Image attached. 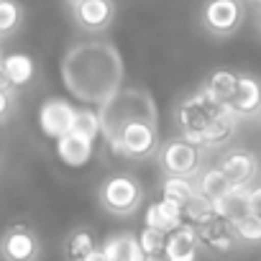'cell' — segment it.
Returning <instances> with one entry per match:
<instances>
[{
    "instance_id": "obj_1",
    "label": "cell",
    "mask_w": 261,
    "mask_h": 261,
    "mask_svg": "<svg viewBox=\"0 0 261 261\" xmlns=\"http://www.w3.org/2000/svg\"><path fill=\"white\" fill-rule=\"evenodd\" d=\"M62 77L67 90L85 105L97 110L120 90L123 62L120 54L102 41L77 44L62 59Z\"/></svg>"
},
{
    "instance_id": "obj_2",
    "label": "cell",
    "mask_w": 261,
    "mask_h": 261,
    "mask_svg": "<svg viewBox=\"0 0 261 261\" xmlns=\"http://www.w3.org/2000/svg\"><path fill=\"white\" fill-rule=\"evenodd\" d=\"M97 113H100V120H102V136L105 139L115 136L125 123H134V120L156 123L154 100L141 87H120Z\"/></svg>"
},
{
    "instance_id": "obj_3",
    "label": "cell",
    "mask_w": 261,
    "mask_h": 261,
    "mask_svg": "<svg viewBox=\"0 0 261 261\" xmlns=\"http://www.w3.org/2000/svg\"><path fill=\"white\" fill-rule=\"evenodd\" d=\"M225 110H228V105L218 102L202 87L200 92H195L192 97H187L179 105V110H177V123H179V130H182V139L190 141V144H195V146H202V134H205L207 123L215 115L225 113Z\"/></svg>"
},
{
    "instance_id": "obj_4",
    "label": "cell",
    "mask_w": 261,
    "mask_h": 261,
    "mask_svg": "<svg viewBox=\"0 0 261 261\" xmlns=\"http://www.w3.org/2000/svg\"><path fill=\"white\" fill-rule=\"evenodd\" d=\"M97 200H100V205L110 215L128 218V215H134L139 210V205L144 200V190H141L136 177H130V174H113V177H108L100 185Z\"/></svg>"
},
{
    "instance_id": "obj_5",
    "label": "cell",
    "mask_w": 261,
    "mask_h": 261,
    "mask_svg": "<svg viewBox=\"0 0 261 261\" xmlns=\"http://www.w3.org/2000/svg\"><path fill=\"white\" fill-rule=\"evenodd\" d=\"M74 115H77V105L69 102L67 97H46L39 108V128L46 139L59 141L62 136L72 134Z\"/></svg>"
},
{
    "instance_id": "obj_6",
    "label": "cell",
    "mask_w": 261,
    "mask_h": 261,
    "mask_svg": "<svg viewBox=\"0 0 261 261\" xmlns=\"http://www.w3.org/2000/svg\"><path fill=\"white\" fill-rule=\"evenodd\" d=\"M200 146L185 139H174L159 151V164L167 172V177H195L200 172Z\"/></svg>"
},
{
    "instance_id": "obj_7",
    "label": "cell",
    "mask_w": 261,
    "mask_h": 261,
    "mask_svg": "<svg viewBox=\"0 0 261 261\" xmlns=\"http://www.w3.org/2000/svg\"><path fill=\"white\" fill-rule=\"evenodd\" d=\"M115 136H118L120 144H123L125 159H149V156L156 154V149H159L156 123H146V120L125 123Z\"/></svg>"
},
{
    "instance_id": "obj_8",
    "label": "cell",
    "mask_w": 261,
    "mask_h": 261,
    "mask_svg": "<svg viewBox=\"0 0 261 261\" xmlns=\"http://www.w3.org/2000/svg\"><path fill=\"white\" fill-rule=\"evenodd\" d=\"M243 23L241 0H207L202 8V26L215 36H230Z\"/></svg>"
},
{
    "instance_id": "obj_9",
    "label": "cell",
    "mask_w": 261,
    "mask_h": 261,
    "mask_svg": "<svg viewBox=\"0 0 261 261\" xmlns=\"http://www.w3.org/2000/svg\"><path fill=\"white\" fill-rule=\"evenodd\" d=\"M0 256L6 261H39L41 243L29 225H13L0 238Z\"/></svg>"
},
{
    "instance_id": "obj_10",
    "label": "cell",
    "mask_w": 261,
    "mask_h": 261,
    "mask_svg": "<svg viewBox=\"0 0 261 261\" xmlns=\"http://www.w3.org/2000/svg\"><path fill=\"white\" fill-rule=\"evenodd\" d=\"M197 238H200V246L207 248L210 253H218V256H225V253H233L236 246H238V236L233 230V223L215 215L213 220H207L205 225L197 228Z\"/></svg>"
},
{
    "instance_id": "obj_11",
    "label": "cell",
    "mask_w": 261,
    "mask_h": 261,
    "mask_svg": "<svg viewBox=\"0 0 261 261\" xmlns=\"http://www.w3.org/2000/svg\"><path fill=\"white\" fill-rule=\"evenodd\" d=\"M72 13H74V21L82 31L100 34L113 23L115 6H113V0H80V3H74Z\"/></svg>"
},
{
    "instance_id": "obj_12",
    "label": "cell",
    "mask_w": 261,
    "mask_h": 261,
    "mask_svg": "<svg viewBox=\"0 0 261 261\" xmlns=\"http://www.w3.org/2000/svg\"><path fill=\"white\" fill-rule=\"evenodd\" d=\"M223 174L230 179L233 187H251V182L256 179V172H258V162L251 151L246 149H230L220 156V164Z\"/></svg>"
},
{
    "instance_id": "obj_13",
    "label": "cell",
    "mask_w": 261,
    "mask_h": 261,
    "mask_svg": "<svg viewBox=\"0 0 261 261\" xmlns=\"http://www.w3.org/2000/svg\"><path fill=\"white\" fill-rule=\"evenodd\" d=\"M57 144V156H59V162L62 164H67L69 169H82L85 164H90V159H92V154H95V141H90V139H85V136H80V134H67V136H62L59 141H54Z\"/></svg>"
},
{
    "instance_id": "obj_14",
    "label": "cell",
    "mask_w": 261,
    "mask_h": 261,
    "mask_svg": "<svg viewBox=\"0 0 261 261\" xmlns=\"http://www.w3.org/2000/svg\"><path fill=\"white\" fill-rule=\"evenodd\" d=\"M228 110L238 115H256L261 110V82L251 74H238L236 92L228 102Z\"/></svg>"
},
{
    "instance_id": "obj_15",
    "label": "cell",
    "mask_w": 261,
    "mask_h": 261,
    "mask_svg": "<svg viewBox=\"0 0 261 261\" xmlns=\"http://www.w3.org/2000/svg\"><path fill=\"white\" fill-rule=\"evenodd\" d=\"M167 256L169 261H197L200 253V238H197V228L182 223L177 230L167 233Z\"/></svg>"
},
{
    "instance_id": "obj_16",
    "label": "cell",
    "mask_w": 261,
    "mask_h": 261,
    "mask_svg": "<svg viewBox=\"0 0 261 261\" xmlns=\"http://www.w3.org/2000/svg\"><path fill=\"white\" fill-rule=\"evenodd\" d=\"M182 223H185V218H182V205H177V202H172V200H167V197H159V200L151 202V205L146 207V213H144V225L156 228V230H162V233H172V230H177Z\"/></svg>"
},
{
    "instance_id": "obj_17",
    "label": "cell",
    "mask_w": 261,
    "mask_h": 261,
    "mask_svg": "<svg viewBox=\"0 0 261 261\" xmlns=\"http://www.w3.org/2000/svg\"><path fill=\"white\" fill-rule=\"evenodd\" d=\"M100 248L105 251L108 261H144L139 236L134 233H113L100 243Z\"/></svg>"
},
{
    "instance_id": "obj_18",
    "label": "cell",
    "mask_w": 261,
    "mask_h": 261,
    "mask_svg": "<svg viewBox=\"0 0 261 261\" xmlns=\"http://www.w3.org/2000/svg\"><path fill=\"white\" fill-rule=\"evenodd\" d=\"M213 207H215V215H220V218H225L230 223H236L238 218L253 213L251 202H248V187H233L225 197L213 202Z\"/></svg>"
},
{
    "instance_id": "obj_19",
    "label": "cell",
    "mask_w": 261,
    "mask_h": 261,
    "mask_svg": "<svg viewBox=\"0 0 261 261\" xmlns=\"http://www.w3.org/2000/svg\"><path fill=\"white\" fill-rule=\"evenodd\" d=\"M3 72L8 77V82L16 87H23L34 80L36 74V64L29 54H21V51H13V54H6L3 57Z\"/></svg>"
},
{
    "instance_id": "obj_20",
    "label": "cell",
    "mask_w": 261,
    "mask_h": 261,
    "mask_svg": "<svg viewBox=\"0 0 261 261\" xmlns=\"http://www.w3.org/2000/svg\"><path fill=\"white\" fill-rule=\"evenodd\" d=\"M195 187H197V192H200L202 197H207L210 202H218L220 197H225V195L233 190L230 179L223 174L220 167H210V169H205V172L200 174V179L195 182Z\"/></svg>"
},
{
    "instance_id": "obj_21",
    "label": "cell",
    "mask_w": 261,
    "mask_h": 261,
    "mask_svg": "<svg viewBox=\"0 0 261 261\" xmlns=\"http://www.w3.org/2000/svg\"><path fill=\"white\" fill-rule=\"evenodd\" d=\"M233 130H236V115L230 110L215 115L207 128H205V134H202V146H218V144H225L230 136H233Z\"/></svg>"
},
{
    "instance_id": "obj_22",
    "label": "cell",
    "mask_w": 261,
    "mask_h": 261,
    "mask_svg": "<svg viewBox=\"0 0 261 261\" xmlns=\"http://www.w3.org/2000/svg\"><path fill=\"white\" fill-rule=\"evenodd\" d=\"M236 85H238V72H233V69H215V72L207 77L205 90H207L218 102L228 105L230 97H233V92H236Z\"/></svg>"
},
{
    "instance_id": "obj_23",
    "label": "cell",
    "mask_w": 261,
    "mask_h": 261,
    "mask_svg": "<svg viewBox=\"0 0 261 261\" xmlns=\"http://www.w3.org/2000/svg\"><path fill=\"white\" fill-rule=\"evenodd\" d=\"M92 248H97V238L90 228H77L64 241V256L67 261H82Z\"/></svg>"
},
{
    "instance_id": "obj_24",
    "label": "cell",
    "mask_w": 261,
    "mask_h": 261,
    "mask_svg": "<svg viewBox=\"0 0 261 261\" xmlns=\"http://www.w3.org/2000/svg\"><path fill=\"white\" fill-rule=\"evenodd\" d=\"M195 195H197V187H195V182H190L187 177H167L164 185H162V197H167V200H172V202H177V205H182V207H185Z\"/></svg>"
},
{
    "instance_id": "obj_25",
    "label": "cell",
    "mask_w": 261,
    "mask_h": 261,
    "mask_svg": "<svg viewBox=\"0 0 261 261\" xmlns=\"http://www.w3.org/2000/svg\"><path fill=\"white\" fill-rule=\"evenodd\" d=\"M182 218H185L187 225L200 228V225H205L207 220L215 218V207H213V202H210L207 197H202V195L197 192V195L182 207Z\"/></svg>"
},
{
    "instance_id": "obj_26",
    "label": "cell",
    "mask_w": 261,
    "mask_h": 261,
    "mask_svg": "<svg viewBox=\"0 0 261 261\" xmlns=\"http://www.w3.org/2000/svg\"><path fill=\"white\" fill-rule=\"evenodd\" d=\"M74 134H80V136H85V139H90V141H95L97 136H102V120H100V113L97 110H92L90 105H85V108H77V115H74Z\"/></svg>"
},
{
    "instance_id": "obj_27",
    "label": "cell",
    "mask_w": 261,
    "mask_h": 261,
    "mask_svg": "<svg viewBox=\"0 0 261 261\" xmlns=\"http://www.w3.org/2000/svg\"><path fill=\"white\" fill-rule=\"evenodd\" d=\"M233 230L238 236V243H261V215L258 213H248L243 218H238L233 223Z\"/></svg>"
},
{
    "instance_id": "obj_28",
    "label": "cell",
    "mask_w": 261,
    "mask_h": 261,
    "mask_svg": "<svg viewBox=\"0 0 261 261\" xmlns=\"http://www.w3.org/2000/svg\"><path fill=\"white\" fill-rule=\"evenodd\" d=\"M21 21H23V11L16 0H0V36L16 34Z\"/></svg>"
},
{
    "instance_id": "obj_29",
    "label": "cell",
    "mask_w": 261,
    "mask_h": 261,
    "mask_svg": "<svg viewBox=\"0 0 261 261\" xmlns=\"http://www.w3.org/2000/svg\"><path fill=\"white\" fill-rule=\"evenodd\" d=\"M139 246H141L144 256H146V253H159V251H164V248H167V233H162V230H156V228L144 225V228H141V233H139Z\"/></svg>"
},
{
    "instance_id": "obj_30",
    "label": "cell",
    "mask_w": 261,
    "mask_h": 261,
    "mask_svg": "<svg viewBox=\"0 0 261 261\" xmlns=\"http://www.w3.org/2000/svg\"><path fill=\"white\" fill-rule=\"evenodd\" d=\"M11 108H13V92L0 90V120H6V118H8Z\"/></svg>"
},
{
    "instance_id": "obj_31",
    "label": "cell",
    "mask_w": 261,
    "mask_h": 261,
    "mask_svg": "<svg viewBox=\"0 0 261 261\" xmlns=\"http://www.w3.org/2000/svg\"><path fill=\"white\" fill-rule=\"evenodd\" d=\"M248 202H251V210L253 213L261 210V185L258 187H248Z\"/></svg>"
},
{
    "instance_id": "obj_32",
    "label": "cell",
    "mask_w": 261,
    "mask_h": 261,
    "mask_svg": "<svg viewBox=\"0 0 261 261\" xmlns=\"http://www.w3.org/2000/svg\"><path fill=\"white\" fill-rule=\"evenodd\" d=\"M82 261H108V256H105V251L97 246V248H92V251H90V253H87Z\"/></svg>"
},
{
    "instance_id": "obj_33",
    "label": "cell",
    "mask_w": 261,
    "mask_h": 261,
    "mask_svg": "<svg viewBox=\"0 0 261 261\" xmlns=\"http://www.w3.org/2000/svg\"><path fill=\"white\" fill-rule=\"evenodd\" d=\"M144 261H169V256H167V251H159V253H146Z\"/></svg>"
},
{
    "instance_id": "obj_34",
    "label": "cell",
    "mask_w": 261,
    "mask_h": 261,
    "mask_svg": "<svg viewBox=\"0 0 261 261\" xmlns=\"http://www.w3.org/2000/svg\"><path fill=\"white\" fill-rule=\"evenodd\" d=\"M69 3H72V6H74V3H80V0H69Z\"/></svg>"
},
{
    "instance_id": "obj_35",
    "label": "cell",
    "mask_w": 261,
    "mask_h": 261,
    "mask_svg": "<svg viewBox=\"0 0 261 261\" xmlns=\"http://www.w3.org/2000/svg\"><path fill=\"white\" fill-rule=\"evenodd\" d=\"M258 29H261V16H258Z\"/></svg>"
},
{
    "instance_id": "obj_36",
    "label": "cell",
    "mask_w": 261,
    "mask_h": 261,
    "mask_svg": "<svg viewBox=\"0 0 261 261\" xmlns=\"http://www.w3.org/2000/svg\"><path fill=\"white\" fill-rule=\"evenodd\" d=\"M0 64H3V54H0Z\"/></svg>"
},
{
    "instance_id": "obj_37",
    "label": "cell",
    "mask_w": 261,
    "mask_h": 261,
    "mask_svg": "<svg viewBox=\"0 0 261 261\" xmlns=\"http://www.w3.org/2000/svg\"><path fill=\"white\" fill-rule=\"evenodd\" d=\"M256 3H258V6H261V0H256Z\"/></svg>"
},
{
    "instance_id": "obj_38",
    "label": "cell",
    "mask_w": 261,
    "mask_h": 261,
    "mask_svg": "<svg viewBox=\"0 0 261 261\" xmlns=\"http://www.w3.org/2000/svg\"><path fill=\"white\" fill-rule=\"evenodd\" d=\"M258 215H261V210H258Z\"/></svg>"
}]
</instances>
